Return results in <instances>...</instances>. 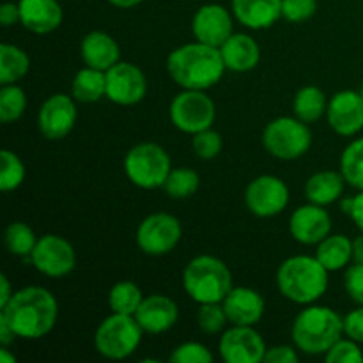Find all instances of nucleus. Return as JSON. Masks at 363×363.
<instances>
[{
	"label": "nucleus",
	"instance_id": "3c124183",
	"mask_svg": "<svg viewBox=\"0 0 363 363\" xmlns=\"http://www.w3.org/2000/svg\"><path fill=\"white\" fill-rule=\"evenodd\" d=\"M353 204H354V197H342L339 201L340 211H342L344 215H347V216H350L351 211H353Z\"/></svg>",
	"mask_w": 363,
	"mask_h": 363
},
{
	"label": "nucleus",
	"instance_id": "a19ab883",
	"mask_svg": "<svg viewBox=\"0 0 363 363\" xmlns=\"http://www.w3.org/2000/svg\"><path fill=\"white\" fill-rule=\"evenodd\" d=\"M344 287L346 293L354 303L363 305V264L353 262L346 268L344 273Z\"/></svg>",
	"mask_w": 363,
	"mask_h": 363
},
{
	"label": "nucleus",
	"instance_id": "1a4fd4ad",
	"mask_svg": "<svg viewBox=\"0 0 363 363\" xmlns=\"http://www.w3.org/2000/svg\"><path fill=\"white\" fill-rule=\"evenodd\" d=\"M169 116L177 130L186 135H195L213 128L216 119V105L206 91L183 89L170 103Z\"/></svg>",
	"mask_w": 363,
	"mask_h": 363
},
{
	"label": "nucleus",
	"instance_id": "72a5a7b5",
	"mask_svg": "<svg viewBox=\"0 0 363 363\" xmlns=\"http://www.w3.org/2000/svg\"><path fill=\"white\" fill-rule=\"evenodd\" d=\"M27 108V94L18 84H7L0 89V121L4 124L16 123Z\"/></svg>",
	"mask_w": 363,
	"mask_h": 363
},
{
	"label": "nucleus",
	"instance_id": "ea45409f",
	"mask_svg": "<svg viewBox=\"0 0 363 363\" xmlns=\"http://www.w3.org/2000/svg\"><path fill=\"white\" fill-rule=\"evenodd\" d=\"M318 13V0H282V18L289 23H303Z\"/></svg>",
	"mask_w": 363,
	"mask_h": 363
},
{
	"label": "nucleus",
	"instance_id": "9b49d317",
	"mask_svg": "<svg viewBox=\"0 0 363 363\" xmlns=\"http://www.w3.org/2000/svg\"><path fill=\"white\" fill-rule=\"evenodd\" d=\"M30 262L48 279H64L77 266V252L66 238L59 234H45L38 240Z\"/></svg>",
	"mask_w": 363,
	"mask_h": 363
},
{
	"label": "nucleus",
	"instance_id": "aec40b11",
	"mask_svg": "<svg viewBox=\"0 0 363 363\" xmlns=\"http://www.w3.org/2000/svg\"><path fill=\"white\" fill-rule=\"evenodd\" d=\"M222 305L230 325L238 326H255L266 312L264 298L252 287H233Z\"/></svg>",
	"mask_w": 363,
	"mask_h": 363
},
{
	"label": "nucleus",
	"instance_id": "7c9ffc66",
	"mask_svg": "<svg viewBox=\"0 0 363 363\" xmlns=\"http://www.w3.org/2000/svg\"><path fill=\"white\" fill-rule=\"evenodd\" d=\"M39 238L35 236L34 229L23 222H11L4 230V243L7 252L16 257L30 259Z\"/></svg>",
	"mask_w": 363,
	"mask_h": 363
},
{
	"label": "nucleus",
	"instance_id": "39448f33",
	"mask_svg": "<svg viewBox=\"0 0 363 363\" xmlns=\"http://www.w3.org/2000/svg\"><path fill=\"white\" fill-rule=\"evenodd\" d=\"M183 287L195 303H222L234 287L233 273L222 259L202 254L184 268Z\"/></svg>",
	"mask_w": 363,
	"mask_h": 363
},
{
	"label": "nucleus",
	"instance_id": "9d476101",
	"mask_svg": "<svg viewBox=\"0 0 363 363\" xmlns=\"http://www.w3.org/2000/svg\"><path fill=\"white\" fill-rule=\"evenodd\" d=\"M183 238V225L179 218L170 213H152L145 216L137 227L135 241L142 254L162 257L170 254Z\"/></svg>",
	"mask_w": 363,
	"mask_h": 363
},
{
	"label": "nucleus",
	"instance_id": "de8ad7c7",
	"mask_svg": "<svg viewBox=\"0 0 363 363\" xmlns=\"http://www.w3.org/2000/svg\"><path fill=\"white\" fill-rule=\"evenodd\" d=\"M14 291L11 289V282L7 275H0V308L6 307L9 300L13 298Z\"/></svg>",
	"mask_w": 363,
	"mask_h": 363
},
{
	"label": "nucleus",
	"instance_id": "0eeeda50",
	"mask_svg": "<svg viewBox=\"0 0 363 363\" xmlns=\"http://www.w3.org/2000/svg\"><path fill=\"white\" fill-rule=\"evenodd\" d=\"M172 170L170 155L155 142L133 145L124 156V174L131 184L142 190L163 188Z\"/></svg>",
	"mask_w": 363,
	"mask_h": 363
},
{
	"label": "nucleus",
	"instance_id": "8fccbe9b",
	"mask_svg": "<svg viewBox=\"0 0 363 363\" xmlns=\"http://www.w3.org/2000/svg\"><path fill=\"white\" fill-rule=\"evenodd\" d=\"M108 2L117 9H131V7L140 6L144 0H108Z\"/></svg>",
	"mask_w": 363,
	"mask_h": 363
},
{
	"label": "nucleus",
	"instance_id": "f03ea898",
	"mask_svg": "<svg viewBox=\"0 0 363 363\" xmlns=\"http://www.w3.org/2000/svg\"><path fill=\"white\" fill-rule=\"evenodd\" d=\"M167 71L181 89L208 91L222 80L227 67L220 48L195 39L170 52Z\"/></svg>",
	"mask_w": 363,
	"mask_h": 363
},
{
	"label": "nucleus",
	"instance_id": "f704fd0d",
	"mask_svg": "<svg viewBox=\"0 0 363 363\" xmlns=\"http://www.w3.org/2000/svg\"><path fill=\"white\" fill-rule=\"evenodd\" d=\"M0 162H2V169H0V190L2 191H14L23 184L25 176H27V169H25L23 162L16 152L4 149L0 155Z\"/></svg>",
	"mask_w": 363,
	"mask_h": 363
},
{
	"label": "nucleus",
	"instance_id": "58836bf2",
	"mask_svg": "<svg viewBox=\"0 0 363 363\" xmlns=\"http://www.w3.org/2000/svg\"><path fill=\"white\" fill-rule=\"evenodd\" d=\"M325 360L328 363H363V351L357 340L339 339L328 353L325 354Z\"/></svg>",
	"mask_w": 363,
	"mask_h": 363
},
{
	"label": "nucleus",
	"instance_id": "a211bd4d",
	"mask_svg": "<svg viewBox=\"0 0 363 363\" xmlns=\"http://www.w3.org/2000/svg\"><path fill=\"white\" fill-rule=\"evenodd\" d=\"M289 233L300 245H319L332 234V216L325 206L308 202L293 211L289 218Z\"/></svg>",
	"mask_w": 363,
	"mask_h": 363
},
{
	"label": "nucleus",
	"instance_id": "79ce46f5",
	"mask_svg": "<svg viewBox=\"0 0 363 363\" xmlns=\"http://www.w3.org/2000/svg\"><path fill=\"white\" fill-rule=\"evenodd\" d=\"M298 362V347L289 344H277L266 350L264 362L262 363H296Z\"/></svg>",
	"mask_w": 363,
	"mask_h": 363
},
{
	"label": "nucleus",
	"instance_id": "864d4df0",
	"mask_svg": "<svg viewBox=\"0 0 363 363\" xmlns=\"http://www.w3.org/2000/svg\"><path fill=\"white\" fill-rule=\"evenodd\" d=\"M362 94V98H363V84H362V87H360V91H358Z\"/></svg>",
	"mask_w": 363,
	"mask_h": 363
},
{
	"label": "nucleus",
	"instance_id": "cd10ccee",
	"mask_svg": "<svg viewBox=\"0 0 363 363\" xmlns=\"http://www.w3.org/2000/svg\"><path fill=\"white\" fill-rule=\"evenodd\" d=\"M326 108H328V99L318 85H305L294 94L293 112L303 123H318L323 116H326Z\"/></svg>",
	"mask_w": 363,
	"mask_h": 363
},
{
	"label": "nucleus",
	"instance_id": "e433bc0d",
	"mask_svg": "<svg viewBox=\"0 0 363 363\" xmlns=\"http://www.w3.org/2000/svg\"><path fill=\"white\" fill-rule=\"evenodd\" d=\"M191 149L197 158L213 160L222 152L223 138L218 131L208 128V130L191 135Z\"/></svg>",
	"mask_w": 363,
	"mask_h": 363
},
{
	"label": "nucleus",
	"instance_id": "603ef678",
	"mask_svg": "<svg viewBox=\"0 0 363 363\" xmlns=\"http://www.w3.org/2000/svg\"><path fill=\"white\" fill-rule=\"evenodd\" d=\"M0 362H2V363H16V357L9 353L7 346L0 347Z\"/></svg>",
	"mask_w": 363,
	"mask_h": 363
},
{
	"label": "nucleus",
	"instance_id": "b1692460",
	"mask_svg": "<svg viewBox=\"0 0 363 363\" xmlns=\"http://www.w3.org/2000/svg\"><path fill=\"white\" fill-rule=\"evenodd\" d=\"M80 55L85 66L108 71L121 60L119 43L103 30H92L84 35L80 43Z\"/></svg>",
	"mask_w": 363,
	"mask_h": 363
},
{
	"label": "nucleus",
	"instance_id": "423d86ee",
	"mask_svg": "<svg viewBox=\"0 0 363 363\" xmlns=\"http://www.w3.org/2000/svg\"><path fill=\"white\" fill-rule=\"evenodd\" d=\"M144 330L135 315L112 312L94 332V350L106 360H124L140 347Z\"/></svg>",
	"mask_w": 363,
	"mask_h": 363
},
{
	"label": "nucleus",
	"instance_id": "c03bdc74",
	"mask_svg": "<svg viewBox=\"0 0 363 363\" xmlns=\"http://www.w3.org/2000/svg\"><path fill=\"white\" fill-rule=\"evenodd\" d=\"M0 23H2V27H13V25L20 23L18 2H6L0 6Z\"/></svg>",
	"mask_w": 363,
	"mask_h": 363
},
{
	"label": "nucleus",
	"instance_id": "09e8293b",
	"mask_svg": "<svg viewBox=\"0 0 363 363\" xmlns=\"http://www.w3.org/2000/svg\"><path fill=\"white\" fill-rule=\"evenodd\" d=\"M353 262L363 264V233L353 240Z\"/></svg>",
	"mask_w": 363,
	"mask_h": 363
},
{
	"label": "nucleus",
	"instance_id": "c756f323",
	"mask_svg": "<svg viewBox=\"0 0 363 363\" xmlns=\"http://www.w3.org/2000/svg\"><path fill=\"white\" fill-rule=\"evenodd\" d=\"M144 298V293L137 284L131 280H121L108 291V307L117 314L135 315Z\"/></svg>",
	"mask_w": 363,
	"mask_h": 363
},
{
	"label": "nucleus",
	"instance_id": "473e14b6",
	"mask_svg": "<svg viewBox=\"0 0 363 363\" xmlns=\"http://www.w3.org/2000/svg\"><path fill=\"white\" fill-rule=\"evenodd\" d=\"M199 186H201V176L197 170L179 167V169L170 170L163 190L170 199L183 201V199H190L199 190Z\"/></svg>",
	"mask_w": 363,
	"mask_h": 363
},
{
	"label": "nucleus",
	"instance_id": "4468645a",
	"mask_svg": "<svg viewBox=\"0 0 363 363\" xmlns=\"http://www.w3.org/2000/svg\"><path fill=\"white\" fill-rule=\"evenodd\" d=\"M77 99L64 92H57L45 99L38 112V130L48 140H62L73 131L78 119Z\"/></svg>",
	"mask_w": 363,
	"mask_h": 363
},
{
	"label": "nucleus",
	"instance_id": "7ed1b4c3",
	"mask_svg": "<svg viewBox=\"0 0 363 363\" xmlns=\"http://www.w3.org/2000/svg\"><path fill=\"white\" fill-rule=\"evenodd\" d=\"M279 293L298 305H312L325 296L330 286V272L312 255H293L277 269Z\"/></svg>",
	"mask_w": 363,
	"mask_h": 363
},
{
	"label": "nucleus",
	"instance_id": "49530a36",
	"mask_svg": "<svg viewBox=\"0 0 363 363\" xmlns=\"http://www.w3.org/2000/svg\"><path fill=\"white\" fill-rule=\"evenodd\" d=\"M18 337L13 332V328L9 326V323L0 315V346H9L11 342H14Z\"/></svg>",
	"mask_w": 363,
	"mask_h": 363
},
{
	"label": "nucleus",
	"instance_id": "412c9836",
	"mask_svg": "<svg viewBox=\"0 0 363 363\" xmlns=\"http://www.w3.org/2000/svg\"><path fill=\"white\" fill-rule=\"evenodd\" d=\"M20 23L34 34H50L57 30L64 20L59 0H18Z\"/></svg>",
	"mask_w": 363,
	"mask_h": 363
},
{
	"label": "nucleus",
	"instance_id": "2f4dec72",
	"mask_svg": "<svg viewBox=\"0 0 363 363\" xmlns=\"http://www.w3.org/2000/svg\"><path fill=\"white\" fill-rule=\"evenodd\" d=\"M340 172L350 186L363 190V137L346 145L340 155Z\"/></svg>",
	"mask_w": 363,
	"mask_h": 363
},
{
	"label": "nucleus",
	"instance_id": "393cba45",
	"mask_svg": "<svg viewBox=\"0 0 363 363\" xmlns=\"http://www.w3.org/2000/svg\"><path fill=\"white\" fill-rule=\"evenodd\" d=\"M342 172L335 170H321V172L312 174L305 183V197L308 202L318 206L335 204L342 199L344 186H346Z\"/></svg>",
	"mask_w": 363,
	"mask_h": 363
},
{
	"label": "nucleus",
	"instance_id": "f3484780",
	"mask_svg": "<svg viewBox=\"0 0 363 363\" xmlns=\"http://www.w3.org/2000/svg\"><path fill=\"white\" fill-rule=\"evenodd\" d=\"M234 14L222 4H204L191 18V32L197 41L220 48L234 34Z\"/></svg>",
	"mask_w": 363,
	"mask_h": 363
},
{
	"label": "nucleus",
	"instance_id": "20e7f679",
	"mask_svg": "<svg viewBox=\"0 0 363 363\" xmlns=\"http://www.w3.org/2000/svg\"><path fill=\"white\" fill-rule=\"evenodd\" d=\"M344 318L325 305H307L294 318L291 326V339L298 351L311 357L326 354L330 347L342 339Z\"/></svg>",
	"mask_w": 363,
	"mask_h": 363
},
{
	"label": "nucleus",
	"instance_id": "ddd939ff",
	"mask_svg": "<svg viewBox=\"0 0 363 363\" xmlns=\"http://www.w3.org/2000/svg\"><path fill=\"white\" fill-rule=\"evenodd\" d=\"M266 342L254 326H238L220 333L218 353L225 363H262L266 354Z\"/></svg>",
	"mask_w": 363,
	"mask_h": 363
},
{
	"label": "nucleus",
	"instance_id": "a878e982",
	"mask_svg": "<svg viewBox=\"0 0 363 363\" xmlns=\"http://www.w3.org/2000/svg\"><path fill=\"white\" fill-rule=\"evenodd\" d=\"M318 261L332 272H340L353 262V240L346 234H330L315 250Z\"/></svg>",
	"mask_w": 363,
	"mask_h": 363
},
{
	"label": "nucleus",
	"instance_id": "bb28decb",
	"mask_svg": "<svg viewBox=\"0 0 363 363\" xmlns=\"http://www.w3.org/2000/svg\"><path fill=\"white\" fill-rule=\"evenodd\" d=\"M71 96L78 103H96L106 98V71L82 67L71 82Z\"/></svg>",
	"mask_w": 363,
	"mask_h": 363
},
{
	"label": "nucleus",
	"instance_id": "f8f14e48",
	"mask_svg": "<svg viewBox=\"0 0 363 363\" xmlns=\"http://www.w3.org/2000/svg\"><path fill=\"white\" fill-rule=\"evenodd\" d=\"M289 188L280 177L262 174L248 183L245 190V204L252 215L259 218H272L280 215L289 204Z\"/></svg>",
	"mask_w": 363,
	"mask_h": 363
},
{
	"label": "nucleus",
	"instance_id": "f257e3e1",
	"mask_svg": "<svg viewBox=\"0 0 363 363\" xmlns=\"http://www.w3.org/2000/svg\"><path fill=\"white\" fill-rule=\"evenodd\" d=\"M0 315L9 323L18 339L39 340L48 335L59 319V301L46 287L27 286L14 291Z\"/></svg>",
	"mask_w": 363,
	"mask_h": 363
},
{
	"label": "nucleus",
	"instance_id": "2eb2a0df",
	"mask_svg": "<svg viewBox=\"0 0 363 363\" xmlns=\"http://www.w3.org/2000/svg\"><path fill=\"white\" fill-rule=\"evenodd\" d=\"M147 94L144 71L131 62H119L106 71V99L121 106H133Z\"/></svg>",
	"mask_w": 363,
	"mask_h": 363
},
{
	"label": "nucleus",
	"instance_id": "5701e85b",
	"mask_svg": "<svg viewBox=\"0 0 363 363\" xmlns=\"http://www.w3.org/2000/svg\"><path fill=\"white\" fill-rule=\"evenodd\" d=\"M220 53L223 57L227 71L233 73H248L255 69L261 60V46L252 35L243 32H234L222 46Z\"/></svg>",
	"mask_w": 363,
	"mask_h": 363
},
{
	"label": "nucleus",
	"instance_id": "6ab92c4d",
	"mask_svg": "<svg viewBox=\"0 0 363 363\" xmlns=\"http://www.w3.org/2000/svg\"><path fill=\"white\" fill-rule=\"evenodd\" d=\"M135 319L140 328L149 335H162L174 328L179 319V307L172 298L165 294H151L145 296L138 311L135 312Z\"/></svg>",
	"mask_w": 363,
	"mask_h": 363
},
{
	"label": "nucleus",
	"instance_id": "c85d7f7f",
	"mask_svg": "<svg viewBox=\"0 0 363 363\" xmlns=\"http://www.w3.org/2000/svg\"><path fill=\"white\" fill-rule=\"evenodd\" d=\"M30 69V59L20 46L0 45V84H18Z\"/></svg>",
	"mask_w": 363,
	"mask_h": 363
},
{
	"label": "nucleus",
	"instance_id": "dca6fc26",
	"mask_svg": "<svg viewBox=\"0 0 363 363\" xmlns=\"http://www.w3.org/2000/svg\"><path fill=\"white\" fill-rule=\"evenodd\" d=\"M326 119L340 137H354L363 130V98L358 91L344 89L328 99Z\"/></svg>",
	"mask_w": 363,
	"mask_h": 363
},
{
	"label": "nucleus",
	"instance_id": "a18cd8bd",
	"mask_svg": "<svg viewBox=\"0 0 363 363\" xmlns=\"http://www.w3.org/2000/svg\"><path fill=\"white\" fill-rule=\"evenodd\" d=\"M350 218L353 220L354 225L358 227V230L363 233V190H360L357 195H354L353 211H351Z\"/></svg>",
	"mask_w": 363,
	"mask_h": 363
},
{
	"label": "nucleus",
	"instance_id": "37998d69",
	"mask_svg": "<svg viewBox=\"0 0 363 363\" xmlns=\"http://www.w3.org/2000/svg\"><path fill=\"white\" fill-rule=\"evenodd\" d=\"M344 335L363 344V305L344 315Z\"/></svg>",
	"mask_w": 363,
	"mask_h": 363
},
{
	"label": "nucleus",
	"instance_id": "6e6552de",
	"mask_svg": "<svg viewBox=\"0 0 363 363\" xmlns=\"http://www.w3.org/2000/svg\"><path fill=\"white\" fill-rule=\"evenodd\" d=\"M262 145L273 158L293 162L308 152L312 145V131L308 124L296 116L277 117L262 130Z\"/></svg>",
	"mask_w": 363,
	"mask_h": 363
},
{
	"label": "nucleus",
	"instance_id": "4c0bfd02",
	"mask_svg": "<svg viewBox=\"0 0 363 363\" xmlns=\"http://www.w3.org/2000/svg\"><path fill=\"white\" fill-rule=\"evenodd\" d=\"M169 362L172 363H211L213 353L209 351L208 346L202 342H195V340H188V342L179 344L172 354L169 357Z\"/></svg>",
	"mask_w": 363,
	"mask_h": 363
},
{
	"label": "nucleus",
	"instance_id": "4be33fe9",
	"mask_svg": "<svg viewBox=\"0 0 363 363\" xmlns=\"http://www.w3.org/2000/svg\"><path fill=\"white\" fill-rule=\"evenodd\" d=\"M234 18L252 30H266L282 18V0H233Z\"/></svg>",
	"mask_w": 363,
	"mask_h": 363
},
{
	"label": "nucleus",
	"instance_id": "c9c22d12",
	"mask_svg": "<svg viewBox=\"0 0 363 363\" xmlns=\"http://www.w3.org/2000/svg\"><path fill=\"white\" fill-rule=\"evenodd\" d=\"M195 319L201 332H204L206 335H218L229 323L222 303H201Z\"/></svg>",
	"mask_w": 363,
	"mask_h": 363
}]
</instances>
